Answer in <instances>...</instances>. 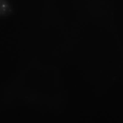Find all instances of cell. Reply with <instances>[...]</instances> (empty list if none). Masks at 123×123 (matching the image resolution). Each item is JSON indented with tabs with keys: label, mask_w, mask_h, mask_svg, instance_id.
<instances>
[{
	"label": "cell",
	"mask_w": 123,
	"mask_h": 123,
	"mask_svg": "<svg viewBox=\"0 0 123 123\" xmlns=\"http://www.w3.org/2000/svg\"><path fill=\"white\" fill-rule=\"evenodd\" d=\"M12 13V7L8 0H0V18L9 16Z\"/></svg>",
	"instance_id": "obj_1"
}]
</instances>
